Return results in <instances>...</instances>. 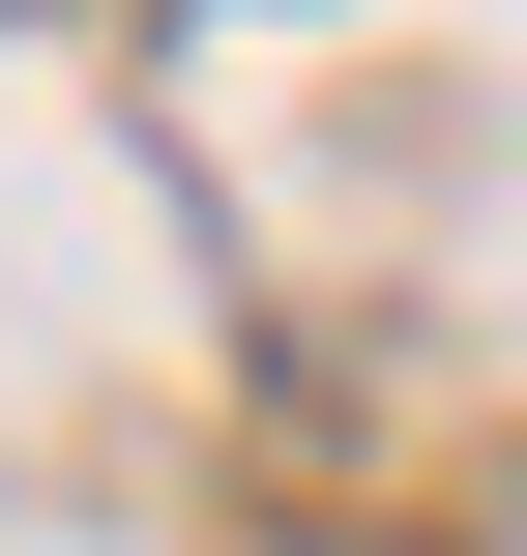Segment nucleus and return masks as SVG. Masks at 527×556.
<instances>
[]
</instances>
